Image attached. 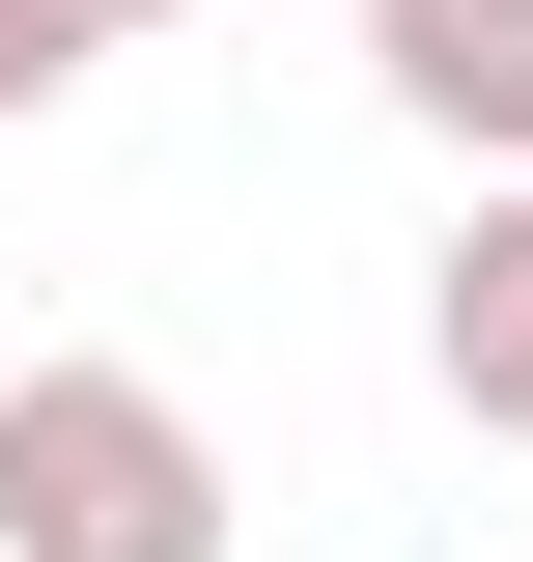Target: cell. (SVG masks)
Here are the masks:
<instances>
[{"label":"cell","mask_w":533,"mask_h":562,"mask_svg":"<svg viewBox=\"0 0 533 562\" xmlns=\"http://www.w3.org/2000/svg\"><path fill=\"white\" fill-rule=\"evenodd\" d=\"M140 29H197V0H0V113H57V85L140 57Z\"/></svg>","instance_id":"277c9868"},{"label":"cell","mask_w":533,"mask_h":562,"mask_svg":"<svg viewBox=\"0 0 533 562\" xmlns=\"http://www.w3.org/2000/svg\"><path fill=\"white\" fill-rule=\"evenodd\" d=\"M0 562H225V450L169 366H0Z\"/></svg>","instance_id":"6da1fadb"},{"label":"cell","mask_w":533,"mask_h":562,"mask_svg":"<svg viewBox=\"0 0 533 562\" xmlns=\"http://www.w3.org/2000/svg\"><path fill=\"white\" fill-rule=\"evenodd\" d=\"M365 85L450 169H533V0H365Z\"/></svg>","instance_id":"3957f363"},{"label":"cell","mask_w":533,"mask_h":562,"mask_svg":"<svg viewBox=\"0 0 533 562\" xmlns=\"http://www.w3.org/2000/svg\"><path fill=\"white\" fill-rule=\"evenodd\" d=\"M421 366H450L477 450H533V169H477V225L421 254Z\"/></svg>","instance_id":"7a4b0ae2"}]
</instances>
